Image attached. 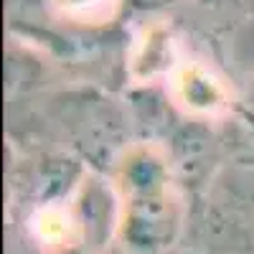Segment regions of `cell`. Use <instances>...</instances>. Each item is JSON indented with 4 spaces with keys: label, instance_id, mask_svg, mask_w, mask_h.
Returning <instances> with one entry per match:
<instances>
[{
    "label": "cell",
    "instance_id": "7",
    "mask_svg": "<svg viewBox=\"0 0 254 254\" xmlns=\"http://www.w3.org/2000/svg\"><path fill=\"white\" fill-rule=\"evenodd\" d=\"M112 254H132V252H127V249H117V252H112Z\"/></svg>",
    "mask_w": 254,
    "mask_h": 254
},
{
    "label": "cell",
    "instance_id": "5",
    "mask_svg": "<svg viewBox=\"0 0 254 254\" xmlns=\"http://www.w3.org/2000/svg\"><path fill=\"white\" fill-rule=\"evenodd\" d=\"M168 254H216V252L208 247H201L198 242H183V244H176Z\"/></svg>",
    "mask_w": 254,
    "mask_h": 254
},
{
    "label": "cell",
    "instance_id": "6",
    "mask_svg": "<svg viewBox=\"0 0 254 254\" xmlns=\"http://www.w3.org/2000/svg\"><path fill=\"white\" fill-rule=\"evenodd\" d=\"M171 3L173 0H130V5L137 10H158V8H165Z\"/></svg>",
    "mask_w": 254,
    "mask_h": 254
},
{
    "label": "cell",
    "instance_id": "4",
    "mask_svg": "<svg viewBox=\"0 0 254 254\" xmlns=\"http://www.w3.org/2000/svg\"><path fill=\"white\" fill-rule=\"evenodd\" d=\"M181 97L190 110H201V112H211L221 107V89L219 84L211 79L208 74H203L201 69H186L181 74Z\"/></svg>",
    "mask_w": 254,
    "mask_h": 254
},
{
    "label": "cell",
    "instance_id": "2",
    "mask_svg": "<svg viewBox=\"0 0 254 254\" xmlns=\"http://www.w3.org/2000/svg\"><path fill=\"white\" fill-rule=\"evenodd\" d=\"M76 142L84 155L97 160L99 165L110 163L115 150L122 145V117L110 104L89 107L79 115L76 125Z\"/></svg>",
    "mask_w": 254,
    "mask_h": 254
},
{
    "label": "cell",
    "instance_id": "3",
    "mask_svg": "<svg viewBox=\"0 0 254 254\" xmlns=\"http://www.w3.org/2000/svg\"><path fill=\"white\" fill-rule=\"evenodd\" d=\"M122 178H125L127 196L165 190L168 188V165L153 150H135L125 160Z\"/></svg>",
    "mask_w": 254,
    "mask_h": 254
},
{
    "label": "cell",
    "instance_id": "1",
    "mask_svg": "<svg viewBox=\"0 0 254 254\" xmlns=\"http://www.w3.org/2000/svg\"><path fill=\"white\" fill-rule=\"evenodd\" d=\"M181 237V206L171 190L127 196L120 221L122 249L132 254H168Z\"/></svg>",
    "mask_w": 254,
    "mask_h": 254
}]
</instances>
